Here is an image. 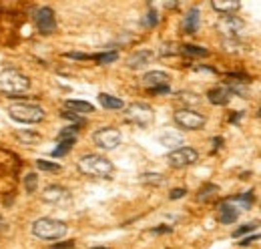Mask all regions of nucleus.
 <instances>
[{"label":"nucleus","mask_w":261,"mask_h":249,"mask_svg":"<svg viewBox=\"0 0 261 249\" xmlns=\"http://www.w3.org/2000/svg\"><path fill=\"white\" fill-rule=\"evenodd\" d=\"M257 225H259V223H249V225H241L239 229H235V231H233V237H241V235L249 233V231L257 229Z\"/></svg>","instance_id":"32"},{"label":"nucleus","mask_w":261,"mask_h":249,"mask_svg":"<svg viewBox=\"0 0 261 249\" xmlns=\"http://www.w3.org/2000/svg\"><path fill=\"white\" fill-rule=\"evenodd\" d=\"M151 93H153V95H167V93H171V89H169V85H163V87L151 89Z\"/></svg>","instance_id":"34"},{"label":"nucleus","mask_w":261,"mask_h":249,"mask_svg":"<svg viewBox=\"0 0 261 249\" xmlns=\"http://www.w3.org/2000/svg\"><path fill=\"white\" fill-rule=\"evenodd\" d=\"M153 53L151 51H137V53H133L129 58H127V66L129 69H133V71H139V69H143V66H147L151 60H153Z\"/></svg>","instance_id":"13"},{"label":"nucleus","mask_w":261,"mask_h":249,"mask_svg":"<svg viewBox=\"0 0 261 249\" xmlns=\"http://www.w3.org/2000/svg\"><path fill=\"white\" fill-rule=\"evenodd\" d=\"M99 103H101L107 111H119V109L125 107V103L121 101V98L112 96V95H107V93H101V95H99Z\"/></svg>","instance_id":"18"},{"label":"nucleus","mask_w":261,"mask_h":249,"mask_svg":"<svg viewBox=\"0 0 261 249\" xmlns=\"http://www.w3.org/2000/svg\"><path fill=\"white\" fill-rule=\"evenodd\" d=\"M217 191H219L217 185H207V187L201 189V193L197 195V199H199V201H207V199H211L213 195H217Z\"/></svg>","instance_id":"28"},{"label":"nucleus","mask_w":261,"mask_h":249,"mask_svg":"<svg viewBox=\"0 0 261 249\" xmlns=\"http://www.w3.org/2000/svg\"><path fill=\"white\" fill-rule=\"evenodd\" d=\"M147 24H149V26H155L157 24V12L155 10L149 12V20H147Z\"/></svg>","instance_id":"36"},{"label":"nucleus","mask_w":261,"mask_h":249,"mask_svg":"<svg viewBox=\"0 0 261 249\" xmlns=\"http://www.w3.org/2000/svg\"><path fill=\"white\" fill-rule=\"evenodd\" d=\"M259 119H261V109H259Z\"/></svg>","instance_id":"38"},{"label":"nucleus","mask_w":261,"mask_h":249,"mask_svg":"<svg viewBox=\"0 0 261 249\" xmlns=\"http://www.w3.org/2000/svg\"><path fill=\"white\" fill-rule=\"evenodd\" d=\"M91 249H109V247H91Z\"/></svg>","instance_id":"37"},{"label":"nucleus","mask_w":261,"mask_h":249,"mask_svg":"<svg viewBox=\"0 0 261 249\" xmlns=\"http://www.w3.org/2000/svg\"><path fill=\"white\" fill-rule=\"evenodd\" d=\"M199 161V153L191 147H179L175 151H171L167 155V163L171 165L173 169H183L189 167V165H195Z\"/></svg>","instance_id":"8"},{"label":"nucleus","mask_w":261,"mask_h":249,"mask_svg":"<svg viewBox=\"0 0 261 249\" xmlns=\"http://www.w3.org/2000/svg\"><path fill=\"white\" fill-rule=\"evenodd\" d=\"M237 217H239V209H237V207H233V205H229L227 201L219 207V221H221L223 225L235 223V221H237Z\"/></svg>","instance_id":"17"},{"label":"nucleus","mask_w":261,"mask_h":249,"mask_svg":"<svg viewBox=\"0 0 261 249\" xmlns=\"http://www.w3.org/2000/svg\"><path fill=\"white\" fill-rule=\"evenodd\" d=\"M64 107H67L69 111H73L75 115H89V113L94 111V107L91 103H87V101H73V98L64 103Z\"/></svg>","instance_id":"19"},{"label":"nucleus","mask_w":261,"mask_h":249,"mask_svg":"<svg viewBox=\"0 0 261 249\" xmlns=\"http://www.w3.org/2000/svg\"><path fill=\"white\" fill-rule=\"evenodd\" d=\"M76 169L87 175V177H96V179H109L115 173V165L109 159H105L103 155H83L76 163Z\"/></svg>","instance_id":"1"},{"label":"nucleus","mask_w":261,"mask_h":249,"mask_svg":"<svg viewBox=\"0 0 261 249\" xmlns=\"http://www.w3.org/2000/svg\"><path fill=\"white\" fill-rule=\"evenodd\" d=\"M185 195H187V189H183V187L173 189V191L169 193V197H171V199H181V197H185Z\"/></svg>","instance_id":"33"},{"label":"nucleus","mask_w":261,"mask_h":249,"mask_svg":"<svg viewBox=\"0 0 261 249\" xmlns=\"http://www.w3.org/2000/svg\"><path fill=\"white\" fill-rule=\"evenodd\" d=\"M35 24H37L40 35H53L56 30V19H55L53 8H48V6L38 8L35 12Z\"/></svg>","instance_id":"9"},{"label":"nucleus","mask_w":261,"mask_h":249,"mask_svg":"<svg viewBox=\"0 0 261 249\" xmlns=\"http://www.w3.org/2000/svg\"><path fill=\"white\" fill-rule=\"evenodd\" d=\"M37 167L40 169V171H46V173H58L62 167L58 163H48V161H44V159H38L37 161Z\"/></svg>","instance_id":"27"},{"label":"nucleus","mask_w":261,"mask_h":249,"mask_svg":"<svg viewBox=\"0 0 261 249\" xmlns=\"http://www.w3.org/2000/svg\"><path fill=\"white\" fill-rule=\"evenodd\" d=\"M169 82V75L167 73H163V71H151V73H147L143 78H141V85L147 87V89H157V87H163V85H167Z\"/></svg>","instance_id":"12"},{"label":"nucleus","mask_w":261,"mask_h":249,"mask_svg":"<svg viewBox=\"0 0 261 249\" xmlns=\"http://www.w3.org/2000/svg\"><path fill=\"white\" fill-rule=\"evenodd\" d=\"M207 98H209V103L211 105H217V107H223L231 101V93L227 87H215V89H211L207 93Z\"/></svg>","instance_id":"14"},{"label":"nucleus","mask_w":261,"mask_h":249,"mask_svg":"<svg viewBox=\"0 0 261 249\" xmlns=\"http://www.w3.org/2000/svg\"><path fill=\"white\" fill-rule=\"evenodd\" d=\"M141 181H143V183H151V185H161L163 181H165V177L159 175V173H145L141 177Z\"/></svg>","instance_id":"29"},{"label":"nucleus","mask_w":261,"mask_h":249,"mask_svg":"<svg viewBox=\"0 0 261 249\" xmlns=\"http://www.w3.org/2000/svg\"><path fill=\"white\" fill-rule=\"evenodd\" d=\"M181 53L187 55V57H207V48H201V46H195V44H185L181 48Z\"/></svg>","instance_id":"24"},{"label":"nucleus","mask_w":261,"mask_h":249,"mask_svg":"<svg viewBox=\"0 0 261 249\" xmlns=\"http://www.w3.org/2000/svg\"><path fill=\"white\" fill-rule=\"evenodd\" d=\"M159 143L165 145V147H171L173 151H175V147L179 149V145L183 143V137L177 135V133H163V135L159 137Z\"/></svg>","instance_id":"20"},{"label":"nucleus","mask_w":261,"mask_h":249,"mask_svg":"<svg viewBox=\"0 0 261 249\" xmlns=\"http://www.w3.org/2000/svg\"><path fill=\"white\" fill-rule=\"evenodd\" d=\"M42 201L46 203H53V205H62V203H69L71 201V193L69 189H64L62 185H48L42 191Z\"/></svg>","instance_id":"11"},{"label":"nucleus","mask_w":261,"mask_h":249,"mask_svg":"<svg viewBox=\"0 0 261 249\" xmlns=\"http://www.w3.org/2000/svg\"><path fill=\"white\" fill-rule=\"evenodd\" d=\"M199 10L197 8H191L187 14H185V20H183V32L187 35H195L199 30Z\"/></svg>","instance_id":"16"},{"label":"nucleus","mask_w":261,"mask_h":249,"mask_svg":"<svg viewBox=\"0 0 261 249\" xmlns=\"http://www.w3.org/2000/svg\"><path fill=\"white\" fill-rule=\"evenodd\" d=\"M177 101H181L185 105H199L201 103V96L195 95V93H189V91H183L177 95Z\"/></svg>","instance_id":"23"},{"label":"nucleus","mask_w":261,"mask_h":249,"mask_svg":"<svg viewBox=\"0 0 261 249\" xmlns=\"http://www.w3.org/2000/svg\"><path fill=\"white\" fill-rule=\"evenodd\" d=\"M243 26H245V22H243L239 16H235V14L223 16V19L217 20V30L221 32L225 38H237L239 32L243 30Z\"/></svg>","instance_id":"10"},{"label":"nucleus","mask_w":261,"mask_h":249,"mask_svg":"<svg viewBox=\"0 0 261 249\" xmlns=\"http://www.w3.org/2000/svg\"><path fill=\"white\" fill-rule=\"evenodd\" d=\"M67 58H76V60H85L89 58L87 55H80V53H67Z\"/></svg>","instance_id":"35"},{"label":"nucleus","mask_w":261,"mask_h":249,"mask_svg":"<svg viewBox=\"0 0 261 249\" xmlns=\"http://www.w3.org/2000/svg\"><path fill=\"white\" fill-rule=\"evenodd\" d=\"M173 121H175V125L179 129H183V131H199L207 123V119L203 117V115L197 113V111H193V109H179V111H175Z\"/></svg>","instance_id":"6"},{"label":"nucleus","mask_w":261,"mask_h":249,"mask_svg":"<svg viewBox=\"0 0 261 249\" xmlns=\"http://www.w3.org/2000/svg\"><path fill=\"white\" fill-rule=\"evenodd\" d=\"M227 203L229 205H237L241 209H249L251 203H253V193H245V195H237V197H231V199H227Z\"/></svg>","instance_id":"21"},{"label":"nucleus","mask_w":261,"mask_h":249,"mask_svg":"<svg viewBox=\"0 0 261 249\" xmlns=\"http://www.w3.org/2000/svg\"><path fill=\"white\" fill-rule=\"evenodd\" d=\"M73 147H75V141H58L56 149H55L51 155H53V157H62V155H67Z\"/></svg>","instance_id":"26"},{"label":"nucleus","mask_w":261,"mask_h":249,"mask_svg":"<svg viewBox=\"0 0 261 249\" xmlns=\"http://www.w3.org/2000/svg\"><path fill=\"white\" fill-rule=\"evenodd\" d=\"M8 117L16 123L22 125H37L40 121H44L46 113L42 107L32 105V103H20V105H12L8 107Z\"/></svg>","instance_id":"4"},{"label":"nucleus","mask_w":261,"mask_h":249,"mask_svg":"<svg viewBox=\"0 0 261 249\" xmlns=\"http://www.w3.org/2000/svg\"><path fill=\"white\" fill-rule=\"evenodd\" d=\"M30 78L16 69H6L0 73V93L6 96H20L28 93Z\"/></svg>","instance_id":"3"},{"label":"nucleus","mask_w":261,"mask_h":249,"mask_svg":"<svg viewBox=\"0 0 261 249\" xmlns=\"http://www.w3.org/2000/svg\"><path fill=\"white\" fill-rule=\"evenodd\" d=\"M37 183H38V175L37 173H26L24 175V189L28 195H32L37 191Z\"/></svg>","instance_id":"25"},{"label":"nucleus","mask_w":261,"mask_h":249,"mask_svg":"<svg viewBox=\"0 0 261 249\" xmlns=\"http://www.w3.org/2000/svg\"><path fill=\"white\" fill-rule=\"evenodd\" d=\"M32 235L37 239H44V241H58L67 235L69 225L60 221V219H53V217H40L32 223L30 227Z\"/></svg>","instance_id":"2"},{"label":"nucleus","mask_w":261,"mask_h":249,"mask_svg":"<svg viewBox=\"0 0 261 249\" xmlns=\"http://www.w3.org/2000/svg\"><path fill=\"white\" fill-rule=\"evenodd\" d=\"M211 6H213V10L225 14V16H231L233 12H237L241 8V2H237V0H213Z\"/></svg>","instance_id":"15"},{"label":"nucleus","mask_w":261,"mask_h":249,"mask_svg":"<svg viewBox=\"0 0 261 249\" xmlns=\"http://www.w3.org/2000/svg\"><path fill=\"white\" fill-rule=\"evenodd\" d=\"M60 115H62V119H67V121H71V123L85 125V119H83V117H78V115H75V113H71V111H62Z\"/></svg>","instance_id":"31"},{"label":"nucleus","mask_w":261,"mask_h":249,"mask_svg":"<svg viewBox=\"0 0 261 249\" xmlns=\"http://www.w3.org/2000/svg\"><path fill=\"white\" fill-rule=\"evenodd\" d=\"M125 117L129 123H133L137 127H149L153 125L155 121V111L147 105V103H133V105H129L127 111H125Z\"/></svg>","instance_id":"5"},{"label":"nucleus","mask_w":261,"mask_h":249,"mask_svg":"<svg viewBox=\"0 0 261 249\" xmlns=\"http://www.w3.org/2000/svg\"><path fill=\"white\" fill-rule=\"evenodd\" d=\"M16 139L22 145H37L40 141V135L38 133H32V131H16Z\"/></svg>","instance_id":"22"},{"label":"nucleus","mask_w":261,"mask_h":249,"mask_svg":"<svg viewBox=\"0 0 261 249\" xmlns=\"http://www.w3.org/2000/svg\"><path fill=\"white\" fill-rule=\"evenodd\" d=\"M99 64H111V62H115L117 58H119V55L112 51V53H105V55H96V57H93Z\"/></svg>","instance_id":"30"},{"label":"nucleus","mask_w":261,"mask_h":249,"mask_svg":"<svg viewBox=\"0 0 261 249\" xmlns=\"http://www.w3.org/2000/svg\"><path fill=\"white\" fill-rule=\"evenodd\" d=\"M121 141H123V135L115 127H103L93 135V143L99 149H103V151H115L121 145Z\"/></svg>","instance_id":"7"}]
</instances>
